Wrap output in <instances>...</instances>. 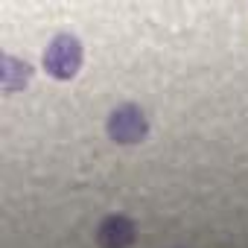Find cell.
Instances as JSON below:
<instances>
[{
    "label": "cell",
    "mask_w": 248,
    "mask_h": 248,
    "mask_svg": "<svg viewBox=\"0 0 248 248\" xmlns=\"http://www.w3.org/2000/svg\"><path fill=\"white\" fill-rule=\"evenodd\" d=\"M44 67L56 79H73L82 67V44L76 35H59L50 41L44 53Z\"/></svg>",
    "instance_id": "1"
},
{
    "label": "cell",
    "mask_w": 248,
    "mask_h": 248,
    "mask_svg": "<svg viewBox=\"0 0 248 248\" xmlns=\"http://www.w3.org/2000/svg\"><path fill=\"white\" fill-rule=\"evenodd\" d=\"M149 132V123L138 105H123L108 117V135L117 143H140Z\"/></svg>",
    "instance_id": "2"
},
{
    "label": "cell",
    "mask_w": 248,
    "mask_h": 248,
    "mask_svg": "<svg viewBox=\"0 0 248 248\" xmlns=\"http://www.w3.org/2000/svg\"><path fill=\"white\" fill-rule=\"evenodd\" d=\"M135 222L126 216H108L96 228V242L102 248H129L135 242Z\"/></svg>",
    "instance_id": "3"
},
{
    "label": "cell",
    "mask_w": 248,
    "mask_h": 248,
    "mask_svg": "<svg viewBox=\"0 0 248 248\" xmlns=\"http://www.w3.org/2000/svg\"><path fill=\"white\" fill-rule=\"evenodd\" d=\"M3 85H6V91H15V88H21L24 82H30V76H32V67L27 64V62H15V59H3Z\"/></svg>",
    "instance_id": "4"
}]
</instances>
